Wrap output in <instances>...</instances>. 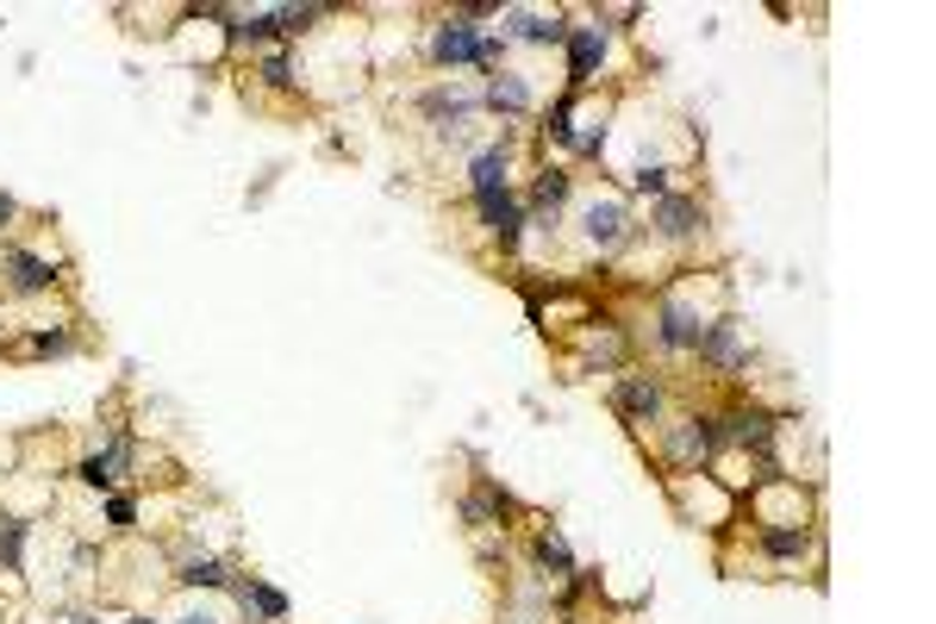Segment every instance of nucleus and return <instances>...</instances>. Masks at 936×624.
I'll return each instance as SVG.
<instances>
[{"mask_svg": "<svg viewBox=\"0 0 936 624\" xmlns=\"http://www.w3.org/2000/svg\"><path fill=\"white\" fill-rule=\"evenodd\" d=\"M431 57L450 63V69H456V63H475V57H481V32H475V20H469V13H450V20L431 32Z\"/></svg>", "mask_w": 936, "mask_h": 624, "instance_id": "obj_4", "label": "nucleus"}, {"mask_svg": "<svg viewBox=\"0 0 936 624\" xmlns=\"http://www.w3.org/2000/svg\"><path fill=\"white\" fill-rule=\"evenodd\" d=\"M125 468H132V437L119 431V437L100 449V456H81V463H76V481H81V488H95V493H107L119 475H125Z\"/></svg>", "mask_w": 936, "mask_h": 624, "instance_id": "obj_5", "label": "nucleus"}, {"mask_svg": "<svg viewBox=\"0 0 936 624\" xmlns=\"http://www.w3.org/2000/svg\"><path fill=\"white\" fill-rule=\"evenodd\" d=\"M612 406L625 412V419H637V425H650L656 412H662V388H656L650 375H618L612 381Z\"/></svg>", "mask_w": 936, "mask_h": 624, "instance_id": "obj_6", "label": "nucleus"}, {"mask_svg": "<svg viewBox=\"0 0 936 624\" xmlns=\"http://www.w3.org/2000/svg\"><path fill=\"white\" fill-rule=\"evenodd\" d=\"M569 81L581 88V81H593V69L606 63V32L599 25H569Z\"/></svg>", "mask_w": 936, "mask_h": 624, "instance_id": "obj_8", "label": "nucleus"}, {"mask_svg": "<svg viewBox=\"0 0 936 624\" xmlns=\"http://www.w3.org/2000/svg\"><path fill=\"white\" fill-rule=\"evenodd\" d=\"M175 624H219V619H207V612H188V619H175Z\"/></svg>", "mask_w": 936, "mask_h": 624, "instance_id": "obj_25", "label": "nucleus"}, {"mask_svg": "<svg viewBox=\"0 0 936 624\" xmlns=\"http://www.w3.org/2000/svg\"><path fill=\"white\" fill-rule=\"evenodd\" d=\"M656 232L674 237V244L693 237V232H706V207H700L693 194H662L656 200Z\"/></svg>", "mask_w": 936, "mask_h": 624, "instance_id": "obj_7", "label": "nucleus"}, {"mask_svg": "<svg viewBox=\"0 0 936 624\" xmlns=\"http://www.w3.org/2000/svg\"><path fill=\"white\" fill-rule=\"evenodd\" d=\"M263 81L268 88H294V63H287V51H268L263 57Z\"/></svg>", "mask_w": 936, "mask_h": 624, "instance_id": "obj_21", "label": "nucleus"}, {"mask_svg": "<svg viewBox=\"0 0 936 624\" xmlns=\"http://www.w3.org/2000/svg\"><path fill=\"white\" fill-rule=\"evenodd\" d=\"M693 350L706 356L712 369H744V363H749V337H744V325H737V319H718V325H706V332H700V344H693Z\"/></svg>", "mask_w": 936, "mask_h": 624, "instance_id": "obj_2", "label": "nucleus"}, {"mask_svg": "<svg viewBox=\"0 0 936 624\" xmlns=\"http://www.w3.org/2000/svg\"><path fill=\"white\" fill-rule=\"evenodd\" d=\"M581 232H587L593 250H612V244H625V207H618V200H593L587 213H581Z\"/></svg>", "mask_w": 936, "mask_h": 624, "instance_id": "obj_10", "label": "nucleus"}, {"mask_svg": "<svg viewBox=\"0 0 936 624\" xmlns=\"http://www.w3.org/2000/svg\"><path fill=\"white\" fill-rule=\"evenodd\" d=\"M107 525H113V531H132L137 525V500H132V493H107Z\"/></svg>", "mask_w": 936, "mask_h": 624, "instance_id": "obj_19", "label": "nucleus"}, {"mask_svg": "<svg viewBox=\"0 0 936 624\" xmlns=\"http://www.w3.org/2000/svg\"><path fill=\"white\" fill-rule=\"evenodd\" d=\"M13 219H20V200H13V194H0V232H7Z\"/></svg>", "mask_w": 936, "mask_h": 624, "instance_id": "obj_24", "label": "nucleus"}, {"mask_svg": "<svg viewBox=\"0 0 936 624\" xmlns=\"http://www.w3.org/2000/svg\"><path fill=\"white\" fill-rule=\"evenodd\" d=\"M637 194H669V169H662V163H656V169H637Z\"/></svg>", "mask_w": 936, "mask_h": 624, "instance_id": "obj_23", "label": "nucleus"}, {"mask_svg": "<svg viewBox=\"0 0 936 624\" xmlns=\"http://www.w3.org/2000/svg\"><path fill=\"white\" fill-rule=\"evenodd\" d=\"M475 207H481V225L499 237V250H513L518 244V232H525V207H518V194L513 188H494V194H475Z\"/></svg>", "mask_w": 936, "mask_h": 624, "instance_id": "obj_3", "label": "nucleus"}, {"mask_svg": "<svg viewBox=\"0 0 936 624\" xmlns=\"http://www.w3.org/2000/svg\"><path fill=\"white\" fill-rule=\"evenodd\" d=\"M569 200V169H543L537 176V188H531V213L537 219H555V207Z\"/></svg>", "mask_w": 936, "mask_h": 624, "instance_id": "obj_15", "label": "nucleus"}, {"mask_svg": "<svg viewBox=\"0 0 936 624\" xmlns=\"http://www.w3.org/2000/svg\"><path fill=\"white\" fill-rule=\"evenodd\" d=\"M69 624H100V619H69Z\"/></svg>", "mask_w": 936, "mask_h": 624, "instance_id": "obj_26", "label": "nucleus"}, {"mask_svg": "<svg viewBox=\"0 0 936 624\" xmlns=\"http://www.w3.org/2000/svg\"><path fill=\"white\" fill-rule=\"evenodd\" d=\"M125 624H151V619H125Z\"/></svg>", "mask_w": 936, "mask_h": 624, "instance_id": "obj_27", "label": "nucleus"}, {"mask_svg": "<svg viewBox=\"0 0 936 624\" xmlns=\"http://www.w3.org/2000/svg\"><path fill=\"white\" fill-rule=\"evenodd\" d=\"M25 350H32V356H69V350H76V332H38Z\"/></svg>", "mask_w": 936, "mask_h": 624, "instance_id": "obj_20", "label": "nucleus"}, {"mask_svg": "<svg viewBox=\"0 0 936 624\" xmlns=\"http://www.w3.org/2000/svg\"><path fill=\"white\" fill-rule=\"evenodd\" d=\"M469 188H475V194L506 188V144H494V151H481L475 163H469Z\"/></svg>", "mask_w": 936, "mask_h": 624, "instance_id": "obj_14", "label": "nucleus"}, {"mask_svg": "<svg viewBox=\"0 0 936 624\" xmlns=\"http://www.w3.org/2000/svg\"><path fill=\"white\" fill-rule=\"evenodd\" d=\"M20 544H25V525L0 531V568H20Z\"/></svg>", "mask_w": 936, "mask_h": 624, "instance_id": "obj_22", "label": "nucleus"}, {"mask_svg": "<svg viewBox=\"0 0 936 624\" xmlns=\"http://www.w3.org/2000/svg\"><path fill=\"white\" fill-rule=\"evenodd\" d=\"M0 275H7V288L20 293V300H32V293H51V288H57V269H51L44 256L20 250V244L0 256Z\"/></svg>", "mask_w": 936, "mask_h": 624, "instance_id": "obj_1", "label": "nucleus"}, {"mask_svg": "<svg viewBox=\"0 0 936 624\" xmlns=\"http://www.w3.org/2000/svg\"><path fill=\"white\" fill-rule=\"evenodd\" d=\"M181 587H231L225 562L219 556H194V562H181V575H175Z\"/></svg>", "mask_w": 936, "mask_h": 624, "instance_id": "obj_16", "label": "nucleus"}, {"mask_svg": "<svg viewBox=\"0 0 936 624\" xmlns=\"http://www.w3.org/2000/svg\"><path fill=\"white\" fill-rule=\"evenodd\" d=\"M513 38H525V44H562L569 38V25H562V13H513Z\"/></svg>", "mask_w": 936, "mask_h": 624, "instance_id": "obj_13", "label": "nucleus"}, {"mask_svg": "<svg viewBox=\"0 0 936 624\" xmlns=\"http://www.w3.org/2000/svg\"><path fill=\"white\" fill-rule=\"evenodd\" d=\"M537 562L555 568V575H574V556H569V544H562L555 531H543V537H537Z\"/></svg>", "mask_w": 936, "mask_h": 624, "instance_id": "obj_18", "label": "nucleus"}, {"mask_svg": "<svg viewBox=\"0 0 936 624\" xmlns=\"http://www.w3.org/2000/svg\"><path fill=\"white\" fill-rule=\"evenodd\" d=\"M481 107H494V113H506V119L525 113V107H531V81L499 69V76H487V94H481Z\"/></svg>", "mask_w": 936, "mask_h": 624, "instance_id": "obj_11", "label": "nucleus"}, {"mask_svg": "<svg viewBox=\"0 0 936 624\" xmlns=\"http://www.w3.org/2000/svg\"><path fill=\"white\" fill-rule=\"evenodd\" d=\"M762 549H768V556H781V562H786V556H805V549H812V531H762Z\"/></svg>", "mask_w": 936, "mask_h": 624, "instance_id": "obj_17", "label": "nucleus"}, {"mask_svg": "<svg viewBox=\"0 0 936 624\" xmlns=\"http://www.w3.org/2000/svg\"><path fill=\"white\" fill-rule=\"evenodd\" d=\"M700 332H706V319H700V312L681 307V300H662V312H656V337H662L669 350H693Z\"/></svg>", "mask_w": 936, "mask_h": 624, "instance_id": "obj_9", "label": "nucleus"}, {"mask_svg": "<svg viewBox=\"0 0 936 624\" xmlns=\"http://www.w3.org/2000/svg\"><path fill=\"white\" fill-rule=\"evenodd\" d=\"M231 593H238V600H244V612H256L263 624H282V619H287V593H282V587H268V581H238Z\"/></svg>", "mask_w": 936, "mask_h": 624, "instance_id": "obj_12", "label": "nucleus"}]
</instances>
